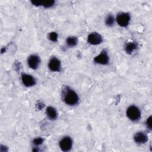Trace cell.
I'll use <instances>...</instances> for the list:
<instances>
[{"instance_id": "obj_1", "label": "cell", "mask_w": 152, "mask_h": 152, "mask_svg": "<svg viewBox=\"0 0 152 152\" xmlns=\"http://www.w3.org/2000/svg\"><path fill=\"white\" fill-rule=\"evenodd\" d=\"M62 99L68 105L74 106L77 104L79 98L77 94L68 86H64L61 91Z\"/></svg>"}, {"instance_id": "obj_2", "label": "cell", "mask_w": 152, "mask_h": 152, "mask_svg": "<svg viewBox=\"0 0 152 152\" xmlns=\"http://www.w3.org/2000/svg\"><path fill=\"white\" fill-rule=\"evenodd\" d=\"M127 117L132 121L135 122L141 118V112L138 107L134 105H131L126 109Z\"/></svg>"}, {"instance_id": "obj_3", "label": "cell", "mask_w": 152, "mask_h": 152, "mask_svg": "<svg viewBox=\"0 0 152 152\" xmlns=\"http://www.w3.org/2000/svg\"><path fill=\"white\" fill-rule=\"evenodd\" d=\"M131 17L128 12H120L116 18V21L118 25L122 27H126L129 23Z\"/></svg>"}, {"instance_id": "obj_4", "label": "cell", "mask_w": 152, "mask_h": 152, "mask_svg": "<svg viewBox=\"0 0 152 152\" xmlns=\"http://www.w3.org/2000/svg\"><path fill=\"white\" fill-rule=\"evenodd\" d=\"M59 145L62 151H68L72 148V140L71 138L68 136L64 137L60 140Z\"/></svg>"}, {"instance_id": "obj_5", "label": "cell", "mask_w": 152, "mask_h": 152, "mask_svg": "<svg viewBox=\"0 0 152 152\" xmlns=\"http://www.w3.org/2000/svg\"><path fill=\"white\" fill-rule=\"evenodd\" d=\"M103 42L102 36L97 32H93L88 34L87 37V42L90 45H97Z\"/></svg>"}, {"instance_id": "obj_6", "label": "cell", "mask_w": 152, "mask_h": 152, "mask_svg": "<svg viewBox=\"0 0 152 152\" xmlns=\"http://www.w3.org/2000/svg\"><path fill=\"white\" fill-rule=\"evenodd\" d=\"M27 64L30 68L33 69H36L40 64V57L36 54L30 55L27 59Z\"/></svg>"}, {"instance_id": "obj_7", "label": "cell", "mask_w": 152, "mask_h": 152, "mask_svg": "<svg viewBox=\"0 0 152 152\" xmlns=\"http://www.w3.org/2000/svg\"><path fill=\"white\" fill-rule=\"evenodd\" d=\"M94 62L98 64L107 65L109 63V56L106 50H103L94 58Z\"/></svg>"}, {"instance_id": "obj_8", "label": "cell", "mask_w": 152, "mask_h": 152, "mask_svg": "<svg viewBox=\"0 0 152 152\" xmlns=\"http://www.w3.org/2000/svg\"><path fill=\"white\" fill-rule=\"evenodd\" d=\"M21 79L23 84L26 87H31L36 84V79L31 75L22 73L21 75Z\"/></svg>"}, {"instance_id": "obj_9", "label": "cell", "mask_w": 152, "mask_h": 152, "mask_svg": "<svg viewBox=\"0 0 152 152\" xmlns=\"http://www.w3.org/2000/svg\"><path fill=\"white\" fill-rule=\"evenodd\" d=\"M48 68L51 71L59 72L61 69V61L55 57H52L48 64Z\"/></svg>"}, {"instance_id": "obj_10", "label": "cell", "mask_w": 152, "mask_h": 152, "mask_svg": "<svg viewBox=\"0 0 152 152\" xmlns=\"http://www.w3.org/2000/svg\"><path fill=\"white\" fill-rule=\"evenodd\" d=\"M134 140L137 144H144L148 141V135L144 132L140 131L134 135Z\"/></svg>"}, {"instance_id": "obj_11", "label": "cell", "mask_w": 152, "mask_h": 152, "mask_svg": "<svg viewBox=\"0 0 152 152\" xmlns=\"http://www.w3.org/2000/svg\"><path fill=\"white\" fill-rule=\"evenodd\" d=\"M46 113L48 118L50 120H55L58 116V113L56 109L52 106H48L46 107Z\"/></svg>"}, {"instance_id": "obj_12", "label": "cell", "mask_w": 152, "mask_h": 152, "mask_svg": "<svg viewBox=\"0 0 152 152\" xmlns=\"http://www.w3.org/2000/svg\"><path fill=\"white\" fill-rule=\"evenodd\" d=\"M138 48V45L135 42L127 43L125 46V50L128 54H131Z\"/></svg>"}, {"instance_id": "obj_13", "label": "cell", "mask_w": 152, "mask_h": 152, "mask_svg": "<svg viewBox=\"0 0 152 152\" xmlns=\"http://www.w3.org/2000/svg\"><path fill=\"white\" fill-rule=\"evenodd\" d=\"M78 39L75 36H69L66 40V43L68 46L72 48L77 45Z\"/></svg>"}, {"instance_id": "obj_14", "label": "cell", "mask_w": 152, "mask_h": 152, "mask_svg": "<svg viewBox=\"0 0 152 152\" xmlns=\"http://www.w3.org/2000/svg\"><path fill=\"white\" fill-rule=\"evenodd\" d=\"M115 17L112 14H109L105 19V24L108 27H112L115 24Z\"/></svg>"}, {"instance_id": "obj_15", "label": "cell", "mask_w": 152, "mask_h": 152, "mask_svg": "<svg viewBox=\"0 0 152 152\" xmlns=\"http://www.w3.org/2000/svg\"><path fill=\"white\" fill-rule=\"evenodd\" d=\"M55 4V1H40V5L46 8L52 7Z\"/></svg>"}, {"instance_id": "obj_16", "label": "cell", "mask_w": 152, "mask_h": 152, "mask_svg": "<svg viewBox=\"0 0 152 152\" xmlns=\"http://www.w3.org/2000/svg\"><path fill=\"white\" fill-rule=\"evenodd\" d=\"M48 37L49 39L50 40H51L52 42H56L58 40V34L57 33L55 32V31H52L49 33L48 34Z\"/></svg>"}, {"instance_id": "obj_17", "label": "cell", "mask_w": 152, "mask_h": 152, "mask_svg": "<svg viewBox=\"0 0 152 152\" xmlns=\"http://www.w3.org/2000/svg\"><path fill=\"white\" fill-rule=\"evenodd\" d=\"M43 142V139L42 138H40V137L36 138L33 141V144L36 145H39L41 144Z\"/></svg>"}, {"instance_id": "obj_18", "label": "cell", "mask_w": 152, "mask_h": 152, "mask_svg": "<svg viewBox=\"0 0 152 152\" xmlns=\"http://www.w3.org/2000/svg\"><path fill=\"white\" fill-rule=\"evenodd\" d=\"M151 116H150L146 120V126L149 129H151Z\"/></svg>"}]
</instances>
